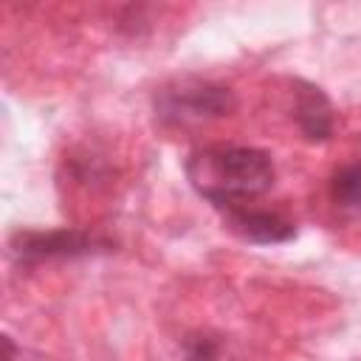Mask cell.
Masks as SVG:
<instances>
[{
  "mask_svg": "<svg viewBox=\"0 0 361 361\" xmlns=\"http://www.w3.org/2000/svg\"><path fill=\"white\" fill-rule=\"evenodd\" d=\"M186 178L214 209L245 206L274 186V161L265 149L217 144L195 149L186 158Z\"/></svg>",
  "mask_w": 361,
  "mask_h": 361,
  "instance_id": "obj_1",
  "label": "cell"
},
{
  "mask_svg": "<svg viewBox=\"0 0 361 361\" xmlns=\"http://www.w3.org/2000/svg\"><path fill=\"white\" fill-rule=\"evenodd\" d=\"M237 96L231 87L206 79H180L155 93V118L166 127H192L231 116Z\"/></svg>",
  "mask_w": 361,
  "mask_h": 361,
  "instance_id": "obj_2",
  "label": "cell"
},
{
  "mask_svg": "<svg viewBox=\"0 0 361 361\" xmlns=\"http://www.w3.org/2000/svg\"><path fill=\"white\" fill-rule=\"evenodd\" d=\"M99 248H110L107 240L79 231V228H54V231H14L11 254L20 265H34L42 259H62V257H85Z\"/></svg>",
  "mask_w": 361,
  "mask_h": 361,
  "instance_id": "obj_3",
  "label": "cell"
},
{
  "mask_svg": "<svg viewBox=\"0 0 361 361\" xmlns=\"http://www.w3.org/2000/svg\"><path fill=\"white\" fill-rule=\"evenodd\" d=\"M223 226L254 245H276V243H288L296 237V226L293 220L282 217L279 212H268V209H251V206H231L223 209Z\"/></svg>",
  "mask_w": 361,
  "mask_h": 361,
  "instance_id": "obj_4",
  "label": "cell"
},
{
  "mask_svg": "<svg viewBox=\"0 0 361 361\" xmlns=\"http://www.w3.org/2000/svg\"><path fill=\"white\" fill-rule=\"evenodd\" d=\"M293 118L307 141H327L336 127V113L322 87L310 82H296L293 90Z\"/></svg>",
  "mask_w": 361,
  "mask_h": 361,
  "instance_id": "obj_5",
  "label": "cell"
},
{
  "mask_svg": "<svg viewBox=\"0 0 361 361\" xmlns=\"http://www.w3.org/2000/svg\"><path fill=\"white\" fill-rule=\"evenodd\" d=\"M330 197L341 209H361V164H347L333 175Z\"/></svg>",
  "mask_w": 361,
  "mask_h": 361,
  "instance_id": "obj_6",
  "label": "cell"
},
{
  "mask_svg": "<svg viewBox=\"0 0 361 361\" xmlns=\"http://www.w3.org/2000/svg\"><path fill=\"white\" fill-rule=\"evenodd\" d=\"M220 358V338L212 333H189L183 338V361H217Z\"/></svg>",
  "mask_w": 361,
  "mask_h": 361,
  "instance_id": "obj_7",
  "label": "cell"
}]
</instances>
